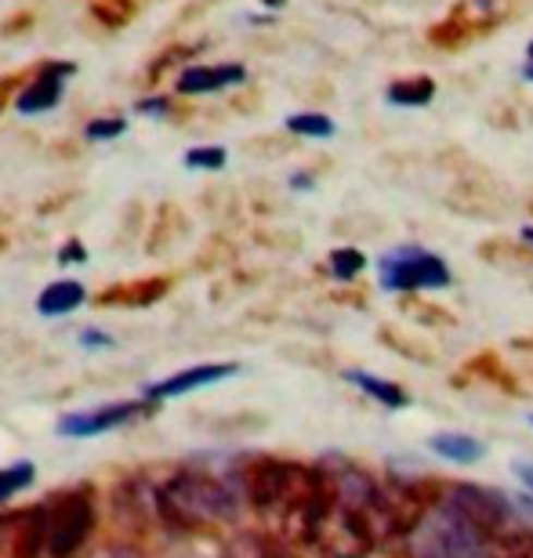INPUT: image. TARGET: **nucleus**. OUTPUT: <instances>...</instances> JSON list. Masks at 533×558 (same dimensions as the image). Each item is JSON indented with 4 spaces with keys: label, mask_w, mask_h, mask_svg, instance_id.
I'll use <instances>...</instances> for the list:
<instances>
[{
    "label": "nucleus",
    "mask_w": 533,
    "mask_h": 558,
    "mask_svg": "<svg viewBox=\"0 0 533 558\" xmlns=\"http://www.w3.org/2000/svg\"><path fill=\"white\" fill-rule=\"evenodd\" d=\"M247 81V70L240 62H221V65H189V70L178 73L174 92L193 98V95H215L226 92V87H240Z\"/></svg>",
    "instance_id": "nucleus-10"
},
{
    "label": "nucleus",
    "mask_w": 533,
    "mask_h": 558,
    "mask_svg": "<svg viewBox=\"0 0 533 558\" xmlns=\"http://www.w3.org/2000/svg\"><path fill=\"white\" fill-rule=\"evenodd\" d=\"M341 377H346L349 385L360 388L363 396H371L374 403H381L385 410H407L410 407V396L396 381H385V377H374L366 371H346Z\"/></svg>",
    "instance_id": "nucleus-13"
},
{
    "label": "nucleus",
    "mask_w": 533,
    "mask_h": 558,
    "mask_svg": "<svg viewBox=\"0 0 533 558\" xmlns=\"http://www.w3.org/2000/svg\"><path fill=\"white\" fill-rule=\"evenodd\" d=\"M523 240H526V243H533V226H526V229H523Z\"/></svg>",
    "instance_id": "nucleus-30"
},
{
    "label": "nucleus",
    "mask_w": 533,
    "mask_h": 558,
    "mask_svg": "<svg viewBox=\"0 0 533 558\" xmlns=\"http://www.w3.org/2000/svg\"><path fill=\"white\" fill-rule=\"evenodd\" d=\"M530 424H533V414H530Z\"/></svg>",
    "instance_id": "nucleus-33"
},
{
    "label": "nucleus",
    "mask_w": 533,
    "mask_h": 558,
    "mask_svg": "<svg viewBox=\"0 0 533 558\" xmlns=\"http://www.w3.org/2000/svg\"><path fill=\"white\" fill-rule=\"evenodd\" d=\"M142 117H171L174 113V102L168 95H157V98H142V102L135 106Z\"/></svg>",
    "instance_id": "nucleus-25"
},
{
    "label": "nucleus",
    "mask_w": 533,
    "mask_h": 558,
    "mask_svg": "<svg viewBox=\"0 0 533 558\" xmlns=\"http://www.w3.org/2000/svg\"><path fill=\"white\" fill-rule=\"evenodd\" d=\"M287 131L302 138H330L335 135V120L324 113H294L287 117Z\"/></svg>",
    "instance_id": "nucleus-18"
},
{
    "label": "nucleus",
    "mask_w": 533,
    "mask_h": 558,
    "mask_svg": "<svg viewBox=\"0 0 533 558\" xmlns=\"http://www.w3.org/2000/svg\"><path fill=\"white\" fill-rule=\"evenodd\" d=\"M512 472H516L519 483H523V486L530 489V494H533V464H530V461H516V464H512Z\"/></svg>",
    "instance_id": "nucleus-27"
},
{
    "label": "nucleus",
    "mask_w": 533,
    "mask_h": 558,
    "mask_svg": "<svg viewBox=\"0 0 533 558\" xmlns=\"http://www.w3.org/2000/svg\"><path fill=\"white\" fill-rule=\"evenodd\" d=\"M44 551L40 511H4L0 515V558H37Z\"/></svg>",
    "instance_id": "nucleus-9"
},
{
    "label": "nucleus",
    "mask_w": 533,
    "mask_h": 558,
    "mask_svg": "<svg viewBox=\"0 0 533 558\" xmlns=\"http://www.w3.org/2000/svg\"><path fill=\"white\" fill-rule=\"evenodd\" d=\"M262 4H265V8H283L287 0H262Z\"/></svg>",
    "instance_id": "nucleus-29"
},
{
    "label": "nucleus",
    "mask_w": 533,
    "mask_h": 558,
    "mask_svg": "<svg viewBox=\"0 0 533 558\" xmlns=\"http://www.w3.org/2000/svg\"><path fill=\"white\" fill-rule=\"evenodd\" d=\"M512 11H516V0H458V4L450 8V15L428 29V40L447 51L464 48V44L494 33V26H501Z\"/></svg>",
    "instance_id": "nucleus-4"
},
{
    "label": "nucleus",
    "mask_w": 533,
    "mask_h": 558,
    "mask_svg": "<svg viewBox=\"0 0 533 558\" xmlns=\"http://www.w3.org/2000/svg\"><path fill=\"white\" fill-rule=\"evenodd\" d=\"M76 341H81V349H87V352H106L117 344L106 330H98V327H84L81 333H76Z\"/></svg>",
    "instance_id": "nucleus-23"
},
{
    "label": "nucleus",
    "mask_w": 533,
    "mask_h": 558,
    "mask_svg": "<svg viewBox=\"0 0 533 558\" xmlns=\"http://www.w3.org/2000/svg\"><path fill=\"white\" fill-rule=\"evenodd\" d=\"M153 410L146 399H120V403H102L92 410H76V414H62L54 424V435L59 439H95V435L117 432L131 421H142Z\"/></svg>",
    "instance_id": "nucleus-6"
},
{
    "label": "nucleus",
    "mask_w": 533,
    "mask_h": 558,
    "mask_svg": "<svg viewBox=\"0 0 533 558\" xmlns=\"http://www.w3.org/2000/svg\"><path fill=\"white\" fill-rule=\"evenodd\" d=\"M193 54H199V44H171L168 51H160L157 59L149 62V70H146V84L149 87H157L163 84V76H168L171 70H178L185 59H193Z\"/></svg>",
    "instance_id": "nucleus-16"
},
{
    "label": "nucleus",
    "mask_w": 533,
    "mask_h": 558,
    "mask_svg": "<svg viewBox=\"0 0 533 558\" xmlns=\"http://www.w3.org/2000/svg\"><path fill=\"white\" fill-rule=\"evenodd\" d=\"M237 374H240V363H196L171 377H163V381L146 385L142 388V399L157 407V403H168V399H182L189 392H199V388H210V385L226 381V377H237Z\"/></svg>",
    "instance_id": "nucleus-8"
},
{
    "label": "nucleus",
    "mask_w": 533,
    "mask_h": 558,
    "mask_svg": "<svg viewBox=\"0 0 533 558\" xmlns=\"http://www.w3.org/2000/svg\"><path fill=\"white\" fill-rule=\"evenodd\" d=\"M291 185H294V189H313V178H308V174H294V178H291Z\"/></svg>",
    "instance_id": "nucleus-28"
},
{
    "label": "nucleus",
    "mask_w": 533,
    "mask_h": 558,
    "mask_svg": "<svg viewBox=\"0 0 533 558\" xmlns=\"http://www.w3.org/2000/svg\"><path fill=\"white\" fill-rule=\"evenodd\" d=\"M87 290L81 279H54L37 294V312L44 319H62L84 305Z\"/></svg>",
    "instance_id": "nucleus-11"
},
{
    "label": "nucleus",
    "mask_w": 533,
    "mask_h": 558,
    "mask_svg": "<svg viewBox=\"0 0 533 558\" xmlns=\"http://www.w3.org/2000/svg\"><path fill=\"white\" fill-rule=\"evenodd\" d=\"M523 73H526V81H533V62L526 65V70H523Z\"/></svg>",
    "instance_id": "nucleus-31"
},
{
    "label": "nucleus",
    "mask_w": 533,
    "mask_h": 558,
    "mask_svg": "<svg viewBox=\"0 0 533 558\" xmlns=\"http://www.w3.org/2000/svg\"><path fill=\"white\" fill-rule=\"evenodd\" d=\"M33 478H37V464L26 461V457L0 468V505L11 500L15 494H22L26 486H33Z\"/></svg>",
    "instance_id": "nucleus-17"
},
{
    "label": "nucleus",
    "mask_w": 533,
    "mask_h": 558,
    "mask_svg": "<svg viewBox=\"0 0 533 558\" xmlns=\"http://www.w3.org/2000/svg\"><path fill=\"white\" fill-rule=\"evenodd\" d=\"M92 19L106 29H124L138 15V0H92Z\"/></svg>",
    "instance_id": "nucleus-15"
},
{
    "label": "nucleus",
    "mask_w": 533,
    "mask_h": 558,
    "mask_svg": "<svg viewBox=\"0 0 533 558\" xmlns=\"http://www.w3.org/2000/svg\"><path fill=\"white\" fill-rule=\"evenodd\" d=\"M526 54H530V62H533V40H530V48H526Z\"/></svg>",
    "instance_id": "nucleus-32"
},
{
    "label": "nucleus",
    "mask_w": 533,
    "mask_h": 558,
    "mask_svg": "<svg viewBox=\"0 0 533 558\" xmlns=\"http://www.w3.org/2000/svg\"><path fill=\"white\" fill-rule=\"evenodd\" d=\"M76 73V62H59V59H48L40 62L37 70L29 73L26 87L19 92L15 98V109L22 117H40L48 113V109H54L62 102L65 95V81Z\"/></svg>",
    "instance_id": "nucleus-7"
},
{
    "label": "nucleus",
    "mask_w": 533,
    "mask_h": 558,
    "mask_svg": "<svg viewBox=\"0 0 533 558\" xmlns=\"http://www.w3.org/2000/svg\"><path fill=\"white\" fill-rule=\"evenodd\" d=\"M385 290H439L450 287V265L425 247H396L377 262Z\"/></svg>",
    "instance_id": "nucleus-5"
},
{
    "label": "nucleus",
    "mask_w": 533,
    "mask_h": 558,
    "mask_svg": "<svg viewBox=\"0 0 533 558\" xmlns=\"http://www.w3.org/2000/svg\"><path fill=\"white\" fill-rule=\"evenodd\" d=\"M410 558H497L494 537L447 497L410 530Z\"/></svg>",
    "instance_id": "nucleus-2"
},
{
    "label": "nucleus",
    "mask_w": 533,
    "mask_h": 558,
    "mask_svg": "<svg viewBox=\"0 0 533 558\" xmlns=\"http://www.w3.org/2000/svg\"><path fill=\"white\" fill-rule=\"evenodd\" d=\"M87 262V247L81 240H65L59 251V265H84Z\"/></svg>",
    "instance_id": "nucleus-26"
},
{
    "label": "nucleus",
    "mask_w": 533,
    "mask_h": 558,
    "mask_svg": "<svg viewBox=\"0 0 533 558\" xmlns=\"http://www.w3.org/2000/svg\"><path fill=\"white\" fill-rule=\"evenodd\" d=\"M124 131H128L124 117H95V120H87L84 138L87 142H113V138L124 135Z\"/></svg>",
    "instance_id": "nucleus-21"
},
{
    "label": "nucleus",
    "mask_w": 533,
    "mask_h": 558,
    "mask_svg": "<svg viewBox=\"0 0 533 558\" xmlns=\"http://www.w3.org/2000/svg\"><path fill=\"white\" fill-rule=\"evenodd\" d=\"M432 98H436V81L425 76V73L388 84V102H392V106H407V109L410 106H428Z\"/></svg>",
    "instance_id": "nucleus-14"
},
{
    "label": "nucleus",
    "mask_w": 533,
    "mask_h": 558,
    "mask_svg": "<svg viewBox=\"0 0 533 558\" xmlns=\"http://www.w3.org/2000/svg\"><path fill=\"white\" fill-rule=\"evenodd\" d=\"M29 29H33V11H15V15H8L4 22H0V37L4 40H15Z\"/></svg>",
    "instance_id": "nucleus-22"
},
{
    "label": "nucleus",
    "mask_w": 533,
    "mask_h": 558,
    "mask_svg": "<svg viewBox=\"0 0 533 558\" xmlns=\"http://www.w3.org/2000/svg\"><path fill=\"white\" fill-rule=\"evenodd\" d=\"M229 160V153L221 145H196V149L185 153V167L189 171H221Z\"/></svg>",
    "instance_id": "nucleus-20"
},
{
    "label": "nucleus",
    "mask_w": 533,
    "mask_h": 558,
    "mask_svg": "<svg viewBox=\"0 0 533 558\" xmlns=\"http://www.w3.org/2000/svg\"><path fill=\"white\" fill-rule=\"evenodd\" d=\"M37 511L44 526V555L48 558H73L95 530V497L87 486L59 489L44 505H37Z\"/></svg>",
    "instance_id": "nucleus-3"
},
{
    "label": "nucleus",
    "mask_w": 533,
    "mask_h": 558,
    "mask_svg": "<svg viewBox=\"0 0 533 558\" xmlns=\"http://www.w3.org/2000/svg\"><path fill=\"white\" fill-rule=\"evenodd\" d=\"M428 450L450 464H475V461H483L486 442L472 439V435H464V432H436V435H428Z\"/></svg>",
    "instance_id": "nucleus-12"
},
{
    "label": "nucleus",
    "mask_w": 533,
    "mask_h": 558,
    "mask_svg": "<svg viewBox=\"0 0 533 558\" xmlns=\"http://www.w3.org/2000/svg\"><path fill=\"white\" fill-rule=\"evenodd\" d=\"M29 73H33V70H22V73H8V76H0V113H4V106L11 102V95L26 87Z\"/></svg>",
    "instance_id": "nucleus-24"
},
{
    "label": "nucleus",
    "mask_w": 533,
    "mask_h": 558,
    "mask_svg": "<svg viewBox=\"0 0 533 558\" xmlns=\"http://www.w3.org/2000/svg\"><path fill=\"white\" fill-rule=\"evenodd\" d=\"M363 269H366L363 251H355V247H338V251H330V276L341 279V283H349V279H355Z\"/></svg>",
    "instance_id": "nucleus-19"
},
{
    "label": "nucleus",
    "mask_w": 533,
    "mask_h": 558,
    "mask_svg": "<svg viewBox=\"0 0 533 558\" xmlns=\"http://www.w3.org/2000/svg\"><path fill=\"white\" fill-rule=\"evenodd\" d=\"M240 500L237 489L221 478L196 472V468H182L171 478H163L157 489V511L163 522H171L174 530H199L210 522H229L237 515Z\"/></svg>",
    "instance_id": "nucleus-1"
}]
</instances>
